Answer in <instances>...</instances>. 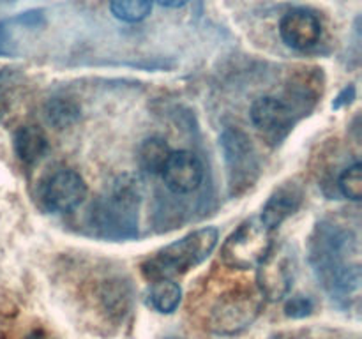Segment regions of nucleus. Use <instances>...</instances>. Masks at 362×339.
Listing matches in <instances>:
<instances>
[{
	"instance_id": "1",
	"label": "nucleus",
	"mask_w": 362,
	"mask_h": 339,
	"mask_svg": "<svg viewBox=\"0 0 362 339\" xmlns=\"http://www.w3.org/2000/svg\"><path fill=\"white\" fill-rule=\"evenodd\" d=\"M310 261L318 281L336 299L359 290V242L352 230L332 221L318 222L310 239Z\"/></svg>"
},
{
	"instance_id": "2",
	"label": "nucleus",
	"mask_w": 362,
	"mask_h": 339,
	"mask_svg": "<svg viewBox=\"0 0 362 339\" xmlns=\"http://www.w3.org/2000/svg\"><path fill=\"white\" fill-rule=\"evenodd\" d=\"M218 240L219 232L214 226L194 230L148 256L141 263V274L151 282L159 279H175L177 275L186 274L191 268L204 263L216 249Z\"/></svg>"
},
{
	"instance_id": "3",
	"label": "nucleus",
	"mask_w": 362,
	"mask_h": 339,
	"mask_svg": "<svg viewBox=\"0 0 362 339\" xmlns=\"http://www.w3.org/2000/svg\"><path fill=\"white\" fill-rule=\"evenodd\" d=\"M140 187L129 177L115 182L112 193L92 212V222L108 237H133L136 228Z\"/></svg>"
},
{
	"instance_id": "4",
	"label": "nucleus",
	"mask_w": 362,
	"mask_h": 339,
	"mask_svg": "<svg viewBox=\"0 0 362 339\" xmlns=\"http://www.w3.org/2000/svg\"><path fill=\"white\" fill-rule=\"evenodd\" d=\"M221 150L228 175L230 196H240L255 186L260 175V159L250 136L239 129H226L221 134Z\"/></svg>"
},
{
	"instance_id": "5",
	"label": "nucleus",
	"mask_w": 362,
	"mask_h": 339,
	"mask_svg": "<svg viewBox=\"0 0 362 339\" xmlns=\"http://www.w3.org/2000/svg\"><path fill=\"white\" fill-rule=\"evenodd\" d=\"M274 246L272 232L255 219L244 221L221 247L223 263L237 270L257 268Z\"/></svg>"
},
{
	"instance_id": "6",
	"label": "nucleus",
	"mask_w": 362,
	"mask_h": 339,
	"mask_svg": "<svg viewBox=\"0 0 362 339\" xmlns=\"http://www.w3.org/2000/svg\"><path fill=\"white\" fill-rule=\"evenodd\" d=\"M264 297L253 288H233L216 302L211 327L218 334H237L260 314Z\"/></svg>"
},
{
	"instance_id": "7",
	"label": "nucleus",
	"mask_w": 362,
	"mask_h": 339,
	"mask_svg": "<svg viewBox=\"0 0 362 339\" xmlns=\"http://www.w3.org/2000/svg\"><path fill=\"white\" fill-rule=\"evenodd\" d=\"M87 198V184L74 170H57L41 186V200L48 210L66 214L74 210Z\"/></svg>"
},
{
	"instance_id": "8",
	"label": "nucleus",
	"mask_w": 362,
	"mask_h": 339,
	"mask_svg": "<svg viewBox=\"0 0 362 339\" xmlns=\"http://www.w3.org/2000/svg\"><path fill=\"white\" fill-rule=\"evenodd\" d=\"M293 256L286 247H276L269 251L257 267L258 292L264 299L281 300L288 295L293 281Z\"/></svg>"
},
{
	"instance_id": "9",
	"label": "nucleus",
	"mask_w": 362,
	"mask_h": 339,
	"mask_svg": "<svg viewBox=\"0 0 362 339\" xmlns=\"http://www.w3.org/2000/svg\"><path fill=\"white\" fill-rule=\"evenodd\" d=\"M250 119L262 134L278 141L285 138L292 129L293 122H296V112H293L292 105L283 99L265 95L251 105Z\"/></svg>"
},
{
	"instance_id": "10",
	"label": "nucleus",
	"mask_w": 362,
	"mask_h": 339,
	"mask_svg": "<svg viewBox=\"0 0 362 339\" xmlns=\"http://www.w3.org/2000/svg\"><path fill=\"white\" fill-rule=\"evenodd\" d=\"M165 186L175 194L194 193L204 182V165L189 150H172L161 172Z\"/></svg>"
},
{
	"instance_id": "11",
	"label": "nucleus",
	"mask_w": 362,
	"mask_h": 339,
	"mask_svg": "<svg viewBox=\"0 0 362 339\" xmlns=\"http://www.w3.org/2000/svg\"><path fill=\"white\" fill-rule=\"evenodd\" d=\"M279 34L286 46L306 52L315 48L322 37V23L317 14L308 9H292L279 21Z\"/></svg>"
},
{
	"instance_id": "12",
	"label": "nucleus",
	"mask_w": 362,
	"mask_h": 339,
	"mask_svg": "<svg viewBox=\"0 0 362 339\" xmlns=\"http://www.w3.org/2000/svg\"><path fill=\"white\" fill-rule=\"evenodd\" d=\"M304 191L297 182H285L276 187L274 193L265 201L260 214V222L267 230L274 232L288 218H292L303 205Z\"/></svg>"
},
{
	"instance_id": "13",
	"label": "nucleus",
	"mask_w": 362,
	"mask_h": 339,
	"mask_svg": "<svg viewBox=\"0 0 362 339\" xmlns=\"http://www.w3.org/2000/svg\"><path fill=\"white\" fill-rule=\"evenodd\" d=\"M48 150V138L37 126H23L14 134V152L23 165H34Z\"/></svg>"
},
{
	"instance_id": "14",
	"label": "nucleus",
	"mask_w": 362,
	"mask_h": 339,
	"mask_svg": "<svg viewBox=\"0 0 362 339\" xmlns=\"http://www.w3.org/2000/svg\"><path fill=\"white\" fill-rule=\"evenodd\" d=\"M170 154H172V148L163 138H147L138 147V166L147 175H161Z\"/></svg>"
},
{
	"instance_id": "15",
	"label": "nucleus",
	"mask_w": 362,
	"mask_h": 339,
	"mask_svg": "<svg viewBox=\"0 0 362 339\" xmlns=\"http://www.w3.org/2000/svg\"><path fill=\"white\" fill-rule=\"evenodd\" d=\"M182 300V288L173 279H159L152 281L148 290V304L152 309L161 314L175 313Z\"/></svg>"
},
{
	"instance_id": "16",
	"label": "nucleus",
	"mask_w": 362,
	"mask_h": 339,
	"mask_svg": "<svg viewBox=\"0 0 362 339\" xmlns=\"http://www.w3.org/2000/svg\"><path fill=\"white\" fill-rule=\"evenodd\" d=\"M80 105L69 97H53L46 102L45 117L49 126L55 129H66L71 127L80 119Z\"/></svg>"
},
{
	"instance_id": "17",
	"label": "nucleus",
	"mask_w": 362,
	"mask_h": 339,
	"mask_svg": "<svg viewBox=\"0 0 362 339\" xmlns=\"http://www.w3.org/2000/svg\"><path fill=\"white\" fill-rule=\"evenodd\" d=\"M152 0H110V11L124 23H138L151 14Z\"/></svg>"
},
{
	"instance_id": "18",
	"label": "nucleus",
	"mask_w": 362,
	"mask_h": 339,
	"mask_svg": "<svg viewBox=\"0 0 362 339\" xmlns=\"http://www.w3.org/2000/svg\"><path fill=\"white\" fill-rule=\"evenodd\" d=\"M338 189L349 200H362V165L359 161L343 170L338 179Z\"/></svg>"
},
{
	"instance_id": "19",
	"label": "nucleus",
	"mask_w": 362,
	"mask_h": 339,
	"mask_svg": "<svg viewBox=\"0 0 362 339\" xmlns=\"http://www.w3.org/2000/svg\"><path fill=\"white\" fill-rule=\"evenodd\" d=\"M286 314L292 318H303L313 311V302L304 295H296L286 302Z\"/></svg>"
},
{
	"instance_id": "20",
	"label": "nucleus",
	"mask_w": 362,
	"mask_h": 339,
	"mask_svg": "<svg viewBox=\"0 0 362 339\" xmlns=\"http://www.w3.org/2000/svg\"><path fill=\"white\" fill-rule=\"evenodd\" d=\"M356 99V87L354 85H349L346 88H343L341 94L338 95V99L334 101V105H332V108H341V106L345 105H350V102Z\"/></svg>"
},
{
	"instance_id": "21",
	"label": "nucleus",
	"mask_w": 362,
	"mask_h": 339,
	"mask_svg": "<svg viewBox=\"0 0 362 339\" xmlns=\"http://www.w3.org/2000/svg\"><path fill=\"white\" fill-rule=\"evenodd\" d=\"M156 2L163 7H168V9H177V7L186 6L189 0H156Z\"/></svg>"
},
{
	"instance_id": "22",
	"label": "nucleus",
	"mask_w": 362,
	"mask_h": 339,
	"mask_svg": "<svg viewBox=\"0 0 362 339\" xmlns=\"http://www.w3.org/2000/svg\"><path fill=\"white\" fill-rule=\"evenodd\" d=\"M166 339H177V338H166Z\"/></svg>"
}]
</instances>
